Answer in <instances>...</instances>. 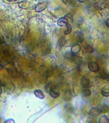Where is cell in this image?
<instances>
[{
  "label": "cell",
  "mask_w": 109,
  "mask_h": 123,
  "mask_svg": "<svg viewBox=\"0 0 109 123\" xmlns=\"http://www.w3.org/2000/svg\"><path fill=\"white\" fill-rule=\"evenodd\" d=\"M105 25H106V26H107L108 28H109V18H107V20H106Z\"/></svg>",
  "instance_id": "22"
},
{
  "label": "cell",
  "mask_w": 109,
  "mask_h": 123,
  "mask_svg": "<svg viewBox=\"0 0 109 123\" xmlns=\"http://www.w3.org/2000/svg\"><path fill=\"white\" fill-rule=\"evenodd\" d=\"M71 92L69 91V90H65L64 91V99L66 101H70L71 99Z\"/></svg>",
  "instance_id": "13"
},
{
  "label": "cell",
  "mask_w": 109,
  "mask_h": 123,
  "mask_svg": "<svg viewBox=\"0 0 109 123\" xmlns=\"http://www.w3.org/2000/svg\"><path fill=\"white\" fill-rule=\"evenodd\" d=\"M88 67L89 69L92 73H96L100 69V66L95 62H90L88 64Z\"/></svg>",
  "instance_id": "3"
},
{
  "label": "cell",
  "mask_w": 109,
  "mask_h": 123,
  "mask_svg": "<svg viewBox=\"0 0 109 123\" xmlns=\"http://www.w3.org/2000/svg\"><path fill=\"white\" fill-rule=\"evenodd\" d=\"M62 1L65 4V5H69L73 1V0H62Z\"/></svg>",
  "instance_id": "20"
},
{
  "label": "cell",
  "mask_w": 109,
  "mask_h": 123,
  "mask_svg": "<svg viewBox=\"0 0 109 123\" xmlns=\"http://www.w3.org/2000/svg\"><path fill=\"white\" fill-rule=\"evenodd\" d=\"M33 93H34V95L36 96L37 98H39L40 99H43L45 98V95L42 92V90H40V89H35Z\"/></svg>",
  "instance_id": "10"
},
{
  "label": "cell",
  "mask_w": 109,
  "mask_h": 123,
  "mask_svg": "<svg viewBox=\"0 0 109 123\" xmlns=\"http://www.w3.org/2000/svg\"><path fill=\"white\" fill-rule=\"evenodd\" d=\"M47 7V3L42 2V3H38V4H37L35 5V10L37 12H40L43 11L46 9Z\"/></svg>",
  "instance_id": "7"
},
{
  "label": "cell",
  "mask_w": 109,
  "mask_h": 123,
  "mask_svg": "<svg viewBox=\"0 0 109 123\" xmlns=\"http://www.w3.org/2000/svg\"><path fill=\"white\" fill-rule=\"evenodd\" d=\"M99 123H109V119L107 115H102L98 119Z\"/></svg>",
  "instance_id": "16"
},
{
  "label": "cell",
  "mask_w": 109,
  "mask_h": 123,
  "mask_svg": "<svg viewBox=\"0 0 109 123\" xmlns=\"http://www.w3.org/2000/svg\"><path fill=\"white\" fill-rule=\"evenodd\" d=\"M68 20H67L65 17H60L57 21V24L60 27H62V26H64L67 23H68Z\"/></svg>",
  "instance_id": "11"
},
{
  "label": "cell",
  "mask_w": 109,
  "mask_h": 123,
  "mask_svg": "<svg viewBox=\"0 0 109 123\" xmlns=\"http://www.w3.org/2000/svg\"><path fill=\"white\" fill-rule=\"evenodd\" d=\"M1 93H2V88H1V86H0V96H1Z\"/></svg>",
  "instance_id": "24"
},
{
  "label": "cell",
  "mask_w": 109,
  "mask_h": 123,
  "mask_svg": "<svg viewBox=\"0 0 109 123\" xmlns=\"http://www.w3.org/2000/svg\"><path fill=\"white\" fill-rule=\"evenodd\" d=\"M84 49H85L87 53H90L94 52V48H92L90 45H89V44H85V45Z\"/></svg>",
  "instance_id": "18"
},
{
  "label": "cell",
  "mask_w": 109,
  "mask_h": 123,
  "mask_svg": "<svg viewBox=\"0 0 109 123\" xmlns=\"http://www.w3.org/2000/svg\"><path fill=\"white\" fill-rule=\"evenodd\" d=\"M32 1H37V0H31Z\"/></svg>",
  "instance_id": "28"
},
{
  "label": "cell",
  "mask_w": 109,
  "mask_h": 123,
  "mask_svg": "<svg viewBox=\"0 0 109 123\" xmlns=\"http://www.w3.org/2000/svg\"><path fill=\"white\" fill-rule=\"evenodd\" d=\"M3 69V65H2L0 63V70H1V69Z\"/></svg>",
  "instance_id": "25"
},
{
  "label": "cell",
  "mask_w": 109,
  "mask_h": 123,
  "mask_svg": "<svg viewBox=\"0 0 109 123\" xmlns=\"http://www.w3.org/2000/svg\"><path fill=\"white\" fill-rule=\"evenodd\" d=\"M91 95V90L88 88H85L84 90L82 92V96L84 98H87Z\"/></svg>",
  "instance_id": "17"
},
{
  "label": "cell",
  "mask_w": 109,
  "mask_h": 123,
  "mask_svg": "<svg viewBox=\"0 0 109 123\" xmlns=\"http://www.w3.org/2000/svg\"><path fill=\"white\" fill-rule=\"evenodd\" d=\"M80 82L82 86L84 88H88L90 85V79L86 76H82L80 80Z\"/></svg>",
  "instance_id": "6"
},
{
  "label": "cell",
  "mask_w": 109,
  "mask_h": 123,
  "mask_svg": "<svg viewBox=\"0 0 109 123\" xmlns=\"http://www.w3.org/2000/svg\"><path fill=\"white\" fill-rule=\"evenodd\" d=\"M101 93L104 97H109V86H105L102 88Z\"/></svg>",
  "instance_id": "12"
},
{
  "label": "cell",
  "mask_w": 109,
  "mask_h": 123,
  "mask_svg": "<svg viewBox=\"0 0 109 123\" xmlns=\"http://www.w3.org/2000/svg\"><path fill=\"white\" fill-rule=\"evenodd\" d=\"M8 1H16V0H7Z\"/></svg>",
  "instance_id": "26"
},
{
  "label": "cell",
  "mask_w": 109,
  "mask_h": 123,
  "mask_svg": "<svg viewBox=\"0 0 109 123\" xmlns=\"http://www.w3.org/2000/svg\"><path fill=\"white\" fill-rule=\"evenodd\" d=\"M102 113V111L101 108H100L94 107L92 108L89 111V114L91 116L93 117H98L100 115H101V113Z\"/></svg>",
  "instance_id": "4"
},
{
  "label": "cell",
  "mask_w": 109,
  "mask_h": 123,
  "mask_svg": "<svg viewBox=\"0 0 109 123\" xmlns=\"http://www.w3.org/2000/svg\"><path fill=\"white\" fill-rule=\"evenodd\" d=\"M2 84H1V79H0V86H1Z\"/></svg>",
  "instance_id": "27"
},
{
  "label": "cell",
  "mask_w": 109,
  "mask_h": 123,
  "mask_svg": "<svg viewBox=\"0 0 109 123\" xmlns=\"http://www.w3.org/2000/svg\"><path fill=\"white\" fill-rule=\"evenodd\" d=\"M72 31V26L69 23H67L65 25V29L64 30V35H69Z\"/></svg>",
  "instance_id": "15"
},
{
  "label": "cell",
  "mask_w": 109,
  "mask_h": 123,
  "mask_svg": "<svg viewBox=\"0 0 109 123\" xmlns=\"http://www.w3.org/2000/svg\"><path fill=\"white\" fill-rule=\"evenodd\" d=\"M81 50V46L79 44H74L71 48V52L73 54L78 53Z\"/></svg>",
  "instance_id": "9"
},
{
  "label": "cell",
  "mask_w": 109,
  "mask_h": 123,
  "mask_svg": "<svg viewBox=\"0 0 109 123\" xmlns=\"http://www.w3.org/2000/svg\"><path fill=\"white\" fill-rule=\"evenodd\" d=\"M49 94L50 96L53 98H57L60 96V89L57 85H52L49 90Z\"/></svg>",
  "instance_id": "1"
},
{
  "label": "cell",
  "mask_w": 109,
  "mask_h": 123,
  "mask_svg": "<svg viewBox=\"0 0 109 123\" xmlns=\"http://www.w3.org/2000/svg\"><path fill=\"white\" fill-rule=\"evenodd\" d=\"M64 109L65 110V111H67V112H69V113H73L74 111V106L71 103H67L65 104V105L64 106Z\"/></svg>",
  "instance_id": "14"
},
{
  "label": "cell",
  "mask_w": 109,
  "mask_h": 123,
  "mask_svg": "<svg viewBox=\"0 0 109 123\" xmlns=\"http://www.w3.org/2000/svg\"><path fill=\"white\" fill-rule=\"evenodd\" d=\"M65 43H66V40L64 37H61L58 38L57 42V47L59 49H61L62 48H63L64 46H65Z\"/></svg>",
  "instance_id": "8"
},
{
  "label": "cell",
  "mask_w": 109,
  "mask_h": 123,
  "mask_svg": "<svg viewBox=\"0 0 109 123\" xmlns=\"http://www.w3.org/2000/svg\"><path fill=\"white\" fill-rule=\"evenodd\" d=\"M5 123H15V121H13V119H7V120H6L5 121Z\"/></svg>",
  "instance_id": "21"
},
{
  "label": "cell",
  "mask_w": 109,
  "mask_h": 123,
  "mask_svg": "<svg viewBox=\"0 0 109 123\" xmlns=\"http://www.w3.org/2000/svg\"><path fill=\"white\" fill-rule=\"evenodd\" d=\"M64 17L68 20V22H69V21H71V23H73V15H71V14H70V13H67V14H66Z\"/></svg>",
  "instance_id": "19"
},
{
  "label": "cell",
  "mask_w": 109,
  "mask_h": 123,
  "mask_svg": "<svg viewBox=\"0 0 109 123\" xmlns=\"http://www.w3.org/2000/svg\"><path fill=\"white\" fill-rule=\"evenodd\" d=\"M74 38L77 42H82L84 40V35L83 34L82 32H81L80 31H77L74 33Z\"/></svg>",
  "instance_id": "5"
},
{
  "label": "cell",
  "mask_w": 109,
  "mask_h": 123,
  "mask_svg": "<svg viewBox=\"0 0 109 123\" xmlns=\"http://www.w3.org/2000/svg\"><path fill=\"white\" fill-rule=\"evenodd\" d=\"M67 56L69 59H70L71 60L74 62L77 65H80V64H81L83 62L82 58L79 56L75 55V54H73L72 53H71L67 54Z\"/></svg>",
  "instance_id": "2"
},
{
  "label": "cell",
  "mask_w": 109,
  "mask_h": 123,
  "mask_svg": "<svg viewBox=\"0 0 109 123\" xmlns=\"http://www.w3.org/2000/svg\"><path fill=\"white\" fill-rule=\"evenodd\" d=\"M78 1L80 2V3H85V2L89 1V0H77Z\"/></svg>",
  "instance_id": "23"
}]
</instances>
